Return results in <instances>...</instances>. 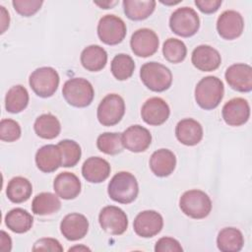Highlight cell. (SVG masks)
Returning <instances> with one entry per match:
<instances>
[{"label":"cell","instance_id":"22","mask_svg":"<svg viewBox=\"0 0 252 252\" xmlns=\"http://www.w3.org/2000/svg\"><path fill=\"white\" fill-rule=\"evenodd\" d=\"M37 168L45 173L57 170L62 164L60 149L57 145H45L37 150L35 154Z\"/></svg>","mask_w":252,"mask_h":252},{"label":"cell","instance_id":"19","mask_svg":"<svg viewBox=\"0 0 252 252\" xmlns=\"http://www.w3.org/2000/svg\"><path fill=\"white\" fill-rule=\"evenodd\" d=\"M191 61L194 67L203 72H211L217 70L221 62L220 52L207 44L197 46L191 55Z\"/></svg>","mask_w":252,"mask_h":252},{"label":"cell","instance_id":"18","mask_svg":"<svg viewBox=\"0 0 252 252\" xmlns=\"http://www.w3.org/2000/svg\"><path fill=\"white\" fill-rule=\"evenodd\" d=\"M60 230L67 240L76 241L82 239L88 233L89 220L82 214L71 213L61 220Z\"/></svg>","mask_w":252,"mask_h":252},{"label":"cell","instance_id":"35","mask_svg":"<svg viewBox=\"0 0 252 252\" xmlns=\"http://www.w3.org/2000/svg\"><path fill=\"white\" fill-rule=\"evenodd\" d=\"M97 149L106 155H117L123 151L122 138L120 133L105 132L100 134L96 140Z\"/></svg>","mask_w":252,"mask_h":252},{"label":"cell","instance_id":"9","mask_svg":"<svg viewBox=\"0 0 252 252\" xmlns=\"http://www.w3.org/2000/svg\"><path fill=\"white\" fill-rule=\"evenodd\" d=\"M126 32L124 21L115 15H105L97 24V35L103 43L108 45L120 43L125 38Z\"/></svg>","mask_w":252,"mask_h":252},{"label":"cell","instance_id":"29","mask_svg":"<svg viewBox=\"0 0 252 252\" xmlns=\"http://www.w3.org/2000/svg\"><path fill=\"white\" fill-rule=\"evenodd\" d=\"M35 134L42 138L51 140L56 138L61 131V125L58 118L50 113L39 115L33 124Z\"/></svg>","mask_w":252,"mask_h":252},{"label":"cell","instance_id":"43","mask_svg":"<svg viewBox=\"0 0 252 252\" xmlns=\"http://www.w3.org/2000/svg\"><path fill=\"white\" fill-rule=\"evenodd\" d=\"M0 10H1V33H3L6 31V29L9 27L10 16L7 10L5 9V7L0 6Z\"/></svg>","mask_w":252,"mask_h":252},{"label":"cell","instance_id":"26","mask_svg":"<svg viewBox=\"0 0 252 252\" xmlns=\"http://www.w3.org/2000/svg\"><path fill=\"white\" fill-rule=\"evenodd\" d=\"M243 244V234L235 227L222 228L217 237L218 248L222 252H238L242 249Z\"/></svg>","mask_w":252,"mask_h":252},{"label":"cell","instance_id":"36","mask_svg":"<svg viewBox=\"0 0 252 252\" xmlns=\"http://www.w3.org/2000/svg\"><path fill=\"white\" fill-rule=\"evenodd\" d=\"M162 54L168 62L180 63L187 55V47L182 40L170 37L163 42Z\"/></svg>","mask_w":252,"mask_h":252},{"label":"cell","instance_id":"23","mask_svg":"<svg viewBox=\"0 0 252 252\" xmlns=\"http://www.w3.org/2000/svg\"><path fill=\"white\" fill-rule=\"evenodd\" d=\"M177 140L185 146H195L203 138L202 125L195 119L185 118L180 120L175 127Z\"/></svg>","mask_w":252,"mask_h":252},{"label":"cell","instance_id":"45","mask_svg":"<svg viewBox=\"0 0 252 252\" xmlns=\"http://www.w3.org/2000/svg\"><path fill=\"white\" fill-rule=\"evenodd\" d=\"M90 250V248H88V247H86V246H74V247H72V248H70L69 249V251H71V250Z\"/></svg>","mask_w":252,"mask_h":252},{"label":"cell","instance_id":"27","mask_svg":"<svg viewBox=\"0 0 252 252\" xmlns=\"http://www.w3.org/2000/svg\"><path fill=\"white\" fill-rule=\"evenodd\" d=\"M33 223L32 216L22 208L12 209L5 216L6 226L15 233H25L29 231Z\"/></svg>","mask_w":252,"mask_h":252},{"label":"cell","instance_id":"24","mask_svg":"<svg viewBox=\"0 0 252 252\" xmlns=\"http://www.w3.org/2000/svg\"><path fill=\"white\" fill-rule=\"evenodd\" d=\"M175 155L168 149H159L154 152L150 158V168L158 177H166L175 169Z\"/></svg>","mask_w":252,"mask_h":252},{"label":"cell","instance_id":"16","mask_svg":"<svg viewBox=\"0 0 252 252\" xmlns=\"http://www.w3.org/2000/svg\"><path fill=\"white\" fill-rule=\"evenodd\" d=\"M228 86L240 93L252 90V68L248 64L236 63L229 66L224 74Z\"/></svg>","mask_w":252,"mask_h":252},{"label":"cell","instance_id":"44","mask_svg":"<svg viewBox=\"0 0 252 252\" xmlns=\"http://www.w3.org/2000/svg\"><path fill=\"white\" fill-rule=\"evenodd\" d=\"M118 3V1H102V2H94L95 5L99 6L100 8L103 9H109L111 7H113L114 5H116Z\"/></svg>","mask_w":252,"mask_h":252},{"label":"cell","instance_id":"38","mask_svg":"<svg viewBox=\"0 0 252 252\" xmlns=\"http://www.w3.org/2000/svg\"><path fill=\"white\" fill-rule=\"evenodd\" d=\"M13 7L15 11L24 17H31L34 15L43 4L41 0H13Z\"/></svg>","mask_w":252,"mask_h":252},{"label":"cell","instance_id":"42","mask_svg":"<svg viewBox=\"0 0 252 252\" xmlns=\"http://www.w3.org/2000/svg\"><path fill=\"white\" fill-rule=\"evenodd\" d=\"M12 249V240L8 233L4 230H1L0 235V250L1 251H11Z\"/></svg>","mask_w":252,"mask_h":252},{"label":"cell","instance_id":"20","mask_svg":"<svg viewBox=\"0 0 252 252\" xmlns=\"http://www.w3.org/2000/svg\"><path fill=\"white\" fill-rule=\"evenodd\" d=\"M81 181L79 177L72 172L59 173L53 182V189L58 197L64 200H72L81 193Z\"/></svg>","mask_w":252,"mask_h":252},{"label":"cell","instance_id":"14","mask_svg":"<svg viewBox=\"0 0 252 252\" xmlns=\"http://www.w3.org/2000/svg\"><path fill=\"white\" fill-rule=\"evenodd\" d=\"M169 114V106L161 97L155 96L147 99L141 108L142 119L152 126L163 124L168 119Z\"/></svg>","mask_w":252,"mask_h":252},{"label":"cell","instance_id":"21","mask_svg":"<svg viewBox=\"0 0 252 252\" xmlns=\"http://www.w3.org/2000/svg\"><path fill=\"white\" fill-rule=\"evenodd\" d=\"M110 170L107 160L99 157H91L83 163L82 175L88 182L100 183L108 178Z\"/></svg>","mask_w":252,"mask_h":252},{"label":"cell","instance_id":"33","mask_svg":"<svg viewBox=\"0 0 252 252\" xmlns=\"http://www.w3.org/2000/svg\"><path fill=\"white\" fill-rule=\"evenodd\" d=\"M110 70L115 79L118 81H125L134 73V60L128 54L119 53L113 57L110 64Z\"/></svg>","mask_w":252,"mask_h":252},{"label":"cell","instance_id":"15","mask_svg":"<svg viewBox=\"0 0 252 252\" xmlns=\"http://www.w3.org/2000/svg\"><path fill=\"white\" fill-rule=\"evenodd\" d=\"M224 122L229 126H241L250 117V106L246 99L234 97L224 103L221 109Z\"/></svg>","mask_w":252,"mask_h":252},{"label":"cell","instance_id":"5","mask_svg":"<svg viewBox=\"0 0 252 252\" xmlns=\"http://www.w3.org/2000/svg\"><path fill=\"white\" fill-rule=\"evenodd\" d=\"M62 94L70 105L86 107L92 103L94 91L88 80L84 78H72L64 83Z\"/></svg>","mask_w":252,"mask_h":252},{"label":"cell","instance_id":"37","mask_svg":"<svg viewBox=\"0 0 252 252\" xmlns=\"http://www.w3.org/2000/svg\"><path fill=\"white\" fill-rule=\"evenodd\" d=\"M22 134L20 124L13 119H2L0 122V139L4 142H15Z\"/></svg>","mask_w":252,"mask_h":252},{"label":"cell","instance_id":"41","mask_svg":"<svg viewBox=\"0 0 252 252\" xmlns=\"http://www.w3.org/2000/svg\"><path fill=\"white\" fill-rule=\"evenodd\" d=\"M195 5L202 13L212 14L219 10L221 0H196Z\"/></svg>","mask_w":252,"mask_h":252},{"label":"cell","instance_id":"13","mask_svg":"<svg viewBox=\"0 0 252 252\" xmlns=\"http://www.w3.org/2000/svg\"><path fill=\"white\" fill-rule=\"evenodd\" d=\"M244 29V20L240 13L234 10L222 12L217 21V31L219 34L227 40L239 37Z\"/></svg>","mask_w":252,"mask_h":252},{"label":"cell","instance_id":"25","mask_svg":"<svg viewBox=\"0 0 252 252\" xmlns=\"http://www.w3.org/2000/svg\"><path fill=\"white\" fill-rule=\"evenodd\" d=\"M81 63L86 70L98 72L102 70L107 63V53L105 49L99 45H89L81 53Z\"/></svg>","mask_w":252,"mask_h":252},{"label":"cell","instance_id":"40","mask_svg":"<svg viewBox=\"0 0 252 252\" xmlns=\"http://www.w3.org/2000/svg\"><path fill=\"white\" fill-rule=\"evenodd\" d=\"M32 251H63V247L60 242L51 237H44L38 239L32 246Z\"/></svg>","mask_w":252,"mask_h":252},{"label":"cell","instance_id":"3","mask_svg":"<svg viewBox=\"0 0 252 252\" xmlns=\"http://www.w3.org/2000/svg\"><path fill=\"white\" fill-rule=\"evenodd\" d=\"M140 78L149 90L157 93L168 90L172 84L171 71L155 61L147 62L141 67Z\"/></svg>","mask_w":252,"mask_h":252},{"label":"cell","instance_id":"1","mask_svg":"<svg viewBox=\"0 0 252 252\" xmlns=\"http://www.w3.org/2000/svg\"><path fill=\"white\" fill-rule=\"evenodd\" d=\"M224 87L220 79L216 76H207L201 79L195 88V100L206 110L216 108L223 97Z\"/></svg>","mask_w":252,"mask_h":252},{"label":"cell","instance_id":"17","mask_svg":"<svg viewBox=\"0 0 252 252\" xmlns=\"http://www.w3.org/2000/svg\"><path fill=\"white\" fill-rule=\"evenodd\" d=\"M123 147L133 153L145 152L152 143L150 131L141 125H132L122 134Z\"/></svg>","mask_w":252,"mask_h":252},{"label":"cell","instance_id":"31","mask_svg":"<svg viewBox=\"0 0 252 252\" xmlns=\"http://www.w3.org/2000/svg\"><path fill=\"white\" fill-rule=\"evenodd\" d=\"M156 1H138V0H124V13L130 20L142 21L149 18L156 8Z\"/></svg>","mask_w":252,"mask_h":252},{"label":"cell","instance_id":"7","mask_svg":"<svg viewBox=\"0 0 252 252\" xmlns=\"http://www.w3.org/2000/svg\"><path fill=\"white\" fill-rule=\"evenodd\" d=\"M169 28L175 34L179 36H192L200 28L199 16L193 8H177L170 16Z\"/></svg>","mask_w":252,"mask_h":252},{"label":"cell","instance_id":"32","mask_svg":"<svg viewBox=\"0 0 252 252\" xmlns=\"http://www.w3.org/2000/svg\"><path fill=\"white\" fill-rule=\"evenodd\" d=\"M29 99V93L25 87L13 86L6 94L5 108L10 113H19L28 106Z\"/></svg>","mask_w":252,"mask_h":252},{"label":"cell","instance_id":"8","mask_svg":"<svg viewBox=\"0 0 252 252\" xmlns=\"http://www.w3.org/2000/svg\"><path fill=\"white\" fill-rule=\"evenodd\" d=\"M125 113V102L117 94L105 95L97 106L96 116L103 126H113L120 122Z\"/></svg>","mask_w":252,"mask_h":252},{"label":"cell","instance_id":"4","mask_svg":"<svg viewBox=\"0 0 252 252\" xmlns=\"http://www.w3.org/2000/svg\"><path fill=\"white\" fill-rule=\"evenodd\" d=\"M179 207L187 217L201 220L211 213L212 201L204 191L193 189L182 194L179 199Z\"/></svg>","mask_w":252,"mask_h":252},{"label":"cell","instance_id":"39","mask_svg":"<svg viewBox=\"0 0 252 252\" xmlns=\"http://www.w3.org/2000/svg\"><path fill=\"white\" fill-rule=\"evenodd\" d=\"M156 252H182L183 248L179 241L172 237H161L159 238L155 246Z\"/></svg>","mask_w":252,"mask_h":252},{"label":"cell","instance_id":"10","mask_svg":"<svg viewBox=\"0 0 252 252\" xmlns=\"http://www.w3.org/2000/svg\"><path fill=\"white\" fill-rule=\"evenodd\" d=\"M101 228L112 235L124 233L128 227V218L125 212L116 206H106L98 215Z\"/></svg>","mask_w":252,"mask_h":252},{"label":"cell","instance_id":"12","mask_svg":"<svg viewBox=\"0 0 252 252\" xmlns=\"http://www.w3.org/2000/svg\"><path fill=\"white\" fill-rule=\"evenodd\" d=\"M163 226V219L159 213L147 210L139 213L133 222L134 231L143 238L154 237L160 232Z\"/></svg>","mask_w":252,"mask_h":252},{"label":"cell","instance_id":"30","mask_svg":"<svg viewBox=\"0 0 252 252\" xmlns=\"http://www.w3.org/2000/svg\"><path fill=\"white\" fill-rule=\"evenodd\" d=\"M61 208V202L58 195L50 192L37 194L32 203V210L34 215L46 216L56 213Z\"/></svg>","mask_w":252,"mask_h":252},{"label":"cell","instance_id":"28","mask_svg":"<svg viewBox=\"0 0 252 252\" xmlns=\"http://www.w3.org/2000/svg\"><path fill=\"white\" fill-rule=\"evenodd\" d=\"M32 193V186L29 179L23 176L13 177L7 185L6 195L8 199L16 204L24 203L30 199Z\"/></svg>","mask_w":252,"mask_h":252},{"label":"cell","instance_id":"34","mask_svg":"<svg viewBox=\"0 0 252 252\" xmlns=\"http://www.w3.org/2000/svg\"><path fill=\"white\" fill-rule=\"evenodd\" d=\"M57 146L60 149L61 157H62V164L64 167H72L75 166L82 156V150L80 145L69 139H65L60 141Z\"/></svg>","mask_w":252,"mask_h":252},{"label":"cell","instance_id":"2","mask_svg":"<svg viewBox=\"0 0 252 252\" xmlns=\"http://www.w3.org/2000/svg\"><path fill=\"white\" fill-rule=\"evenodd\" d=\"M107 193L110 199L117 203H132L139 193L136 177L128 171L117 172L108 183Z\"/></svg>","mask_w":252,"mask_h":252},{"label":"cell","instance_id":"11","mask_svg":"<svg viewBox=\"0 0 252 252\" xmlns=\"http://www.w3.org/2000/svg\"><path fill=\"white\" fill-rule=\"evenodd\" d=\"M159 40L158 34L147 28L139 29L131 36L130 46L135 55L149 57L154 55L158 48Z\"/></svg>","mask_w":252,"mask_h":252},{"label":"cell","instance_id":"6","mask_svg":"<svg viewBox=\"0 0 252 252\" xmlns=\"http://www.w3.org/2000/svg\"><path fill=\"white\" fill-rule=\"evenodd\" d=\"M60 82L57 71L52 67L35 69L29 79V84L33 93L40 97L52 96L58 89Z\"/></svg>","mask_w":252,"mask_h":252}]
</instances>
